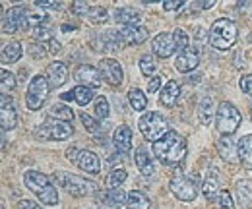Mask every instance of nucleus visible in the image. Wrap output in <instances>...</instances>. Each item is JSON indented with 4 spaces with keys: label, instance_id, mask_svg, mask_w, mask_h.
Listing matches in <instances>:
<instances>
[{
    "label": "nucleus",
    "instance_id": "1",
    "mask_svg": "<svg viewBox=\"0 0 252 209\" xmlns=\"http://www.w3.org/2000/svg\"><path fill=\"white\" fill-rule=\"evenodd\" d=\"M152 149H154V155L163 165L173 167V165H179V163L185 161L189 148H187V140L179 132L171 130L167 136H163L159 142H156L152 146Z\"/></svg>",
    "mask_w": 252,
    "mask_h": 209
},
{
    "label": "nucleus",
    "instance_id": "2",
    "mask_svg": "<svg viewBox=\"0 0 252 209\" xmlns=\"http://www.w3.org/2000/svg\"><path fill=\"white\" fill-rule=\"evenodd\" d=\"M26 188L37 196V200L45 206H57L59 204V190L51 182V179L39 171H28L24 175Z\"/></svg>",
    "mask_w": 252,
    "mask_h": 209
},
{
    "label": "nucleus",
    "instance_id": "3",
    "mask_svg": "<svg viewBox=\"0 0 252 209\" xmlns=\"http://www.w3.org/2000/svg\"><path fill=\"white\" fill-rule=\"evenodd\" d=\"M210 45L218 51H227L231 49L235 43H237V26L235 22L227 20V18H220L212 24V30H210Z\"/></svg>",
    "mask_w": 252,
    "mask_h": 209
},
{
    "label": "nucleus",
    "instance_id": "4",
    "mask_svg": "<svg viewBox=\"0 0 252 209\" xmlns=\"http://www.w3.org/2000/svg\"><path fill=\"white\" fill-rule=\"evenodd\" d=\"M138 126H140V132H142V136L146 138V140H150V142H159L163 136H167L171 130H169V122L167 119L163 117V115H159L156 111H150V113H146V115H142V119L138 122Z\"/></svg>",
    "mask_w": 252,
    "mask_h": 209
},
{
    "label": "nucleus",
    "instance_id": "5",
    "mask_svg": "<svg viewBox=\"0 0 252 209\" xmlns=\"http://www.w3.org/2000/svg\"><path fill=\"white\" fill-rule=\"evenodd\" d=\"M55 180L61 188H64L72 196H90L97 190L95 182L84 179V177H78V175H72V173H66V171L55 173Z\"/></svg>",
    "mask_w": 252,
    "mask_h": 209
},
{
    "label": "nucleus",
    "instance_id": "6",
    "mask_svg": "<svg viewBox=\"0 0 252 209\" xmlns=\"http://www.w3.org/2000/svg\"><path fill=\"white\" fill-rule=\"evenodd\" d=\"M74 134V126L70 122H64V120L53 119V117H47L43 124H39L35 128V136L45 142V140H68L70 136Z\"/></svg>",
    "mask_w": 252,
    "mask_h": 209
},
{
    "label": "nucleus",
    "instance_id": "7",
    "mask_svg": "<svg viewBox=\"0 0 252 209\" xmlns=\"http://www.w3.org/2000/svg\"><path fill=\"white\" fill-rule=\"evenodd\" d=\"M173 196L181 202H194L196 196H198V177H192V175H187V173H177L173 179H171V184H169Z\"/></svg>",
    "mask_w": 252,
    "mask_h": 209
},
{
    "label": "nucleus",
    "instance_id": "8",
    "mask_svg": "<svg viewBox=\"0 0 252 209\" xmlns=\"http://www.w3.org/2000/svg\"><path fill=\"white\" fill-rule=\"evenodd\" d=\"M49 91H51V84L47 80V76L43 74H37L33 76L30 86H28V91H26V105L30 111H39L47 97H49Z\"/></svg>",
    "mask_w": 252,
    "mask_h": 209
},
{
    "label": "nucleus",
    "instance_id": "9",
    "mask_svg": "<svg viewBox=\"0 0 252 209\" xmlns=\"http://www.w3.org/2000/svg\"><path fill=\"white\" fill-rule=\"evenodd\" d=\"M241 111L229 103V101H221L218 107V128H220L221 136H233L237 132V128L241 126Z\"/></svg>",
    "mask_w": 252,
    "mask_h": 209
},
{
    "label": "nucleus",
    "instance_id": "10",
    "mask_svg": "<svg viewBox=\"0 0 252 209\" xmlns=\"http://www.w3.org/2000/svg\"><path fill=\"white\" fill-rule=\"evenodd\" d=\"M90 45L94 51H103V53H117L126 47L121 30H107L103 33H95L90 39Z\"/></svg>",
    "mask_w": 252,
    "mask_h": 209
},
{
    "label": "nucleus",
    "instance_id": "11",
    "mask_svg": "<svg viewBox=\"0 0 252 209\" xmlns=\"http://www.w3.org/2000/svg\"><path fill=\"white\" fill-rule=\"evenodd\" d=\"M28 28V10L24 6L10 8L2 18V31L4 33H16L18 30Z\"/></svg>",
    "mask_w": 252,
    "mask_h": 209
},
{
    "label": "nucleus",
    "instance_id": "12",
    "mask_svg": "<svg viewBox=\"0 0 252 209\" xmlns=\"http://www.w3.org/2000/svg\"><path fill=\"white\" fill-rule=\"evenodd\" d=\"M99 72L103 76V80L111 86H121L125 80V72L123 66L117 62L115 59H103L99 62Z\"/></svg>",
    "mask_w": 252,
    "mask_h": 209
},
{
    "label": "nucleus",
    "instance_id": "13",
    "mask_svg": "<svg viewBox=\"0 0 252 209\" xmlns=\"http://www.w3.org/2000/svg\"><path fill=\"white\" fill-rule=\"evenodd\" d=\"M152 53L159 59H169L173 53H177V43L173 33H159L152 41Z\"/></svg>",
    "mask_w": 252,
    "mask_h": 209
},
{
    "label": "nucleus",
    "instance_id": "14",
    "mask_svg": "<svg viewBox=\"0 0 252 209\" xmlns=\"http://www.w3.org/2000/svg\"><path fill=\"white\" fill-rule=\"evenodd\" d=\"M74 76H76V80L80 82V86H86V88H92V90L99 88V86L103 84V76H101L99 68L90 66V64H80V66L76 68Z\"/></svg>",
    "mask_w": 252,
    "mask_h": 209
},
{
    "label": "nucleus",
    "instance_id": "15",
    "mask_svg": "<svg viewBox=\"0 0 252 209\" xmlns=\"http://www.w3.org/2000/svg\"><path fill=\"white\" fill-rule=\"evenodd\" d=\"M0 124H2L4 132L16 128V124H18L16 105L8 95H0Z\"/></svg>",
    "mask_w": 252,
    "mask_h": 209
},
{
    "label": "nucleus",
    "instance_id": "16",
    "mask_svg": "<svg viewBox=\"0 0 252 209\" xmlns=\"http://www.w3.org/2000/svg\"><path fill=\"white\" fill-rule=\"evenodd\" d=\"M97 198H99V202H103V206H107V208L121 209L123 206H126L128 194L123 192V188H107V190L99 192Z\"/></svg>",
    "mask_w": 252,
    "mask_h": 209
},
{
    "label": "nucleus",
    "instance_id": "17",
    "mask_svg": "<svg viewBox=\"0 0 252 209\" xmlns=\"http://www.w3.org/2000/svg\"><path fill=\"white\" fill-rule=\"evenodd\" d=\"M113 144H115L117 151L123 153V155H126L132 149V130H130V126H126V124L117 126V130L113 132Z\"/></svg>",
    "mask_w": 252,
    "mask_h": 209
},
{
    "label": "nucleus",
    "instance_id": "18",
    "mask_svg": "<svg viewBox=\"0 0 252 209\" xmlns=\"http://www.w3.org/2000/svg\"><path fill=\"white\" fill-rule=\"evenodd\" d=\"M218 151H220L223 161L235 163L239 157V142H235L233 136H221L218 140Z\"/></svg>",
    "mask_w": 252,
    "mask_h": 209
},
{
    "label": "nucleus",
    "instance_id": "19",
    "mask_svg": "<svg viewBox=\"0 0 252 209\" xmlns=\"http://www.w3.org/2000/svg\"><path fill=\"white\" fill-rule=\"evenodd\" d=\"M47 80L51 88H61L64 82L68 80V66L64 62H51L47 68Z\"/></svg>",
    "mask_w": 252,
    "mask_h": 209
},
{
    "label": "nucleus",
    "instance_id": "20",
    "mask_svg": "<svg viewBox=\"0 0 252 209\" xmlns=\"http://www.w3.org/2000/svg\"><path fill=\"white\" fill-rule=\"evenodd\" d=\"M78 167L88 173V175H99L101 173V163H99V157L95 155L94 151L82 149L80 153V159H78Z\"/></svg>",
    "mask_w": 252,
    "mask_h": 209
},
{
    "label": "nucleus",
    "instance_id": "21",
    "mask_svg": "<svg viewBox=\"0 0 252 209\" xmlns=\"http://www.w3.org/2000/svg\"><path fill=\"white\" fill-rule=\"evenodd\" d=\"M198 64H200V57H198V53H196L194 49H189V51L181 53V55L177 57V60H175V68H177L179 72H183V74L196 70Z\"/></svg>",
    "mask_w": 252,
    "mask_h": 209
},
{
    "label": "nucleus",
    "instance_id": "22",
    "mask_svg": "<svg viewBox=\"0 0 252 209\" xmlns=\"http://www.w3.org/2000/svg\"><path fill=\"white\" fill-rule=\"evenodd\" d=\"M115 20H117L119 24H123L125 28H130V26H140L142 14H140L136 8L123 6V8H117V10H115Z\"/></svg>",
    "mask_w": 252,
    "mask_h": 209
},
{
    "label": "nucleus",
    "instance_id": "23",
    "mask_svg": "<svg viewBox=\"0 0 252 209\" xmlns=\"http://www.w3.org/2000/svg\"><path fill=\"white\" fill-rule=\"evenodd\" d=\"M123 39H125L126 45H142L146 39H148V30L144 26H130V28H123Z\"/></svg>",
    "mask_w": 252,
    "mask_h": 209
},
{
    "label": "nucleus",
    "instance_id": "24",
    "mask_svg": "<svg viewBox=\"0 0 252 209\" xmlns=\"http://www.w3.org/2000/svg\"><path fill=\"white\" fill-rule=\"evenodd\" d=\"M136 167L140 169V173L146 177V179H152L154 175H156V169H154V163H152V159H150V153L146 148H138L136 151Z\"/></svg>",
    "mask_w": 252,
    "mask_h": 209
},
{
    "label": "nucleus",
    "instance_id": "25",
    "mask_svg": "<svg viewBox=\"0 0 252 209\" xmlns=\"http://www.w3.org/2000/svg\"><path fill=\"white\" fill-rule=\"evenodd\" d=\"M202 192H204V196H206L208 202H218L221 190H220V179H218L216 171H214L212 175L206 177L204 184H202Z\"/></svg>",
    "mask_w": 252,
    "mask_h": 209
},
{
    "label": "nucleus",
    "instance_id": "26",
    "mask_svg": "<svg viewBox=\"0 0 252 209\" xmlns=\"http://www.w3.org/2000/svg\"><path fill=\"white\" fill-rule=\"evenodd\" d=\"M22 55H24L22 43L20 41H12V43L4 45L0 60H2V64H14V62H18V60L22 59Z\"/></svg>",
    "mask_w": 252,
    "mask_h": 209
},
{
    "label": "nucleus",
    "instance_id": "27",
    "mask_svg": "<svg viewBox=\"0 0 252 209\" xmlns=\"http://www.w3.org/2000/svg\"><path fill=\"white\" fill-rule=\"evenodd\" d=\"M179 95H181L179 84L171 80V82H167V84L163 86V90H161V95H159V101H161V105H165V107H173V105L177 103Z\"/></svg>",
    "mask_w": 252,
    "mask_h": 209
},
{
    "label": "nucleus",
    "instance_id": "28",
    "mask_svg": "<svg viewBox=\"0 0 252 209\" xmlns=\"http://www.w3.org/2000/svg\"><path fill=\"white\" fill-rule=\"evenodd\" d=\"M239 161L247 169H252V134L243 136L239 140Z\"/></svg>",
    "mask_w": 252,
    "mask_h": 209
},
{
    "label": "nucleus",
    "instance_id": "29",
    "mask_svg": "<svg viewBox=\"0 0 252 209\" xmlns=\"http://www.w3.org/2000/svg\"><path fill=\"white\" fill-rule=\"evenodd\" d=\"M150 198L140 192V190H132L128 192V198H126V209H150Z\"/></svg>",
    "mask_w": 252,
    "mask_h": 209
},
{
    "label": "nucleus",
    "instance_id": "30",
    "mask_svg": "<svg viewBox=\"0 0 252 209\" xmlns=\"http://www.w3.org/2000/svg\"><path fill=\"white\" fill-rule=\"evenodd\" d=\"M128 101H130V107L134 111H146V107H148V97L138 88H132L128 91Z\"/></svg>",
    "mask_w": 252,
    "mask_h": 209
},
{
    "label": "nucleus",
    "instance_id": "31",
    "mask_svg": "<svg viewBox=\"0 0 252 209\" xmlns=\"http://www.w3.org/2000/svg\"><path fill=\"white\" fill-rule=\"evenodd\" d=\"M72 95H74V101L78 103V105H82V107H86V105H90L92 101H94V90L92 88H86V86H76L74 90H72Z\"/></svg>",
    "mask_w": 252,
    "mask_h": 209
},
{
    "label": "nucleus",
    "instance_id": "32",
    "mask_svg": "<svg viewBox=\"0 0 252 209\" xmlns=\"http://www.w3.org/2000/svg\"><path fill=\"white\" fill-rule=\"evenodd\" d=\"M198 117H200V122L202 124H210L212 122V117H214V99L212 97H204L200 101V107H198Z\"/></svg>",
    "mask_w": 252,
    "mask_h": 209
},
{
    "label": "nucleus",
    "instance_id": "33",
    "mask_svg": "<svg viewBox=\"0 0 252 209\" xmlns=\"http://www.w3.org/2000/svg\"><path fill=\"white\" fill-rule=\"evenodd\" d=\"M237 196L239 202L243 206H251L252 204V180H241L237 182Z\"/></svg>",
    "mask_w": 252,
    "mask_h": 209
},
{
    "label": "nucleus",
    "instance_id": "34",
    "mask_svg": "<svg viewBox=\"0 0 252 209\" xmlns=\"http://www.w3.org/2000/svg\"><path fill=\"white\" fill-rule=\"evenodd\" d=\"M156 70H158V62H156V57L154 55H150V53H146V55H142V59H140V72L144 74V76H154L156 74Z\"/></svg>",
    "mask_w": 252,
    "mask_h": 209
},
{
    "label": "nucleus",
    "instance_id": "35",
    "mask_svg": "<svg viewBox=\"0 0 252 209\" xmlns=\"http://www.w3.org/2000/svg\"><path fill=\"white\" fill-rule=\"evenodd\" d=\"M53 33H55V31H53V28H51L49 24H43V26L32 30L33 39H35L37 43H51V41H53Z\"/></svg>",
    "mask_w": 252,
    "mask_h": 209
},
{
    "label": "nucleus",
    "instance_id": "36",
    "mask_svg": "<svg viewBox=\"0 0 252 209\" xmlns=\"http://www.w3.org/2000/svg\"><path fill=\"white\" fill-rule=\"evenodd\" d=\"M0 78H2V80H0V90H2V95H8L10 91L16 88V76H14L10 70H6V68H4V70L0 72Z\"/></svg>",
    "mask_w": 252,
    "mask_h": 209
},
{
    "label": "nucleus",
    "instance_id": "37",
    "mask_svg": "<svg viewBox=\"0 0 252 209\" xmlns=\"http://www.w3.org/2000/svg\"><path fill=\"white\" fill-rule=\"evenodd\" d=\"M49 117L59 119V120H64V122H70V120H74V113H72V111H70L66 105H55V107H51Z\"/></svg>",
    "mask_w": 252,
    "mask_h": 209
},
{
    "label": "nucleus",
    "instance_id": "38",
    "mask_svg": "<svg viewBox=\"0 0 252 209\" xmlns=\"http://www.w3.org/2000/svg\"><path fill=\"white\" fill-rule=\"evenodd\" d=\"M88 20H90L92 24H105V22L109 20V12H107V8H103V6H92V10H90V14H88Z\"/></svg>",
    "mask_w": 252,
    "mask_h": 209
},
{
    "label": "nucleus",
    "instance_id": "39",
    "mask_svg": "<svg viewBox=\"0 0 252 209\" xmlns=\"http://www.w3.org/2000/svg\"><path fill=\"white\" fill-rule=\"evenodd\" d=\"M126 177H128V173H126L123 167H121V169H113V171H111V175L107 177V184H109V188H121V184L126 180Z\"/></svg>",
    "mask_w": 252,
    "mask_h": 209
},
{
    "label": "nucleus",
    "instance_id": "40",
    "mask_svg": "<svg viewBox=\"0 0 252 209\" xmlns=\"http://www.w3.org/2000/svg\"><path fill=\"white\" fill-rule=\"evenodd\" d=\"M82 122H84V126H86V130L90 132V134H94V136H99L101 132H103V126L99 124V120H95L94 117H90L88 113H82Z\"/></svg>",
    "mask_w": 252,
    "mask_h": 209
},
{
    "label": "nucleus",
    "instance_id": "41",
    "mask_svg": "<svg viewBox=\"0 0 252 209\" xmlns=\"http://www.w3.org/2000/svg\"><path fill=\"white\" fill-rule=\"evenodd\" d=\"M173 35H175V43H177V53L181 55V53L189 51V35H187V31L175 30L173 31Z\"/></svg>",
    "mask_w": 252,
    "mask_h": 209
},
{
    "label": "nucleus",
    "instance_id": "42",
    "mask_svg": "<svg viewBox=\"0 0 252 209\" xmlns=\"http://www.w3.org/2000/svg\"><path fill=\"white\" fill-rule=\"evenodd\" d=\"M109 111H111V107H109L107 97H97V101H95V117L97 119H107Z\"/></svg>",
    "mask_w": 252,
    "mask_h": 209
},
{
    "label": "nucleus",
    "instance_id": "43",
    "mask_svg": "<svg viewBox=\"0 0 252 209\" xmlns=\"http://www.w3.org/2000/svg\"><path fill=\"white\" fill-rule=\"evenodd\" d=\"M43 24H47V16L41 12H30L28 10V28H32V30H35V28H39V26H43Z\"/></svg>",
    "mask_w": 252,
    "mask_h": 209
},
{
    "label": "nucleus",
    "instance_id": "44",
    "mask_svg": "<svg viewBox=\"0 0 252 209\" xmlns=\"http://www.w3.org/2000/svg\"><path fill=\"white\" fill-rule=\"evenodd\" d=\"M45 49H47V47H45V43H37V41H35V43L30 45L28 53L32 55L33 59H43V57L47 55V51H45Z\"/></svg>",
    "mask_w": 252,
    "mask_h": 209
},
{
    "label": "nucleus",
    "instance_id": "45",
    "mask_svg": "<svg viewBox=\"0 0 252 209\" xmlns=\"http://www.w3.org/2000/svg\"><path fill=\"white\" fill-rule=\"evenodd\" d=\"M218 206H220V209H235L233 198H231V194H229V192L221 190L220 198H218Z\"/></svg>",
    "mask_w": 252,
    "mask_h": 209
},
{
    "label": "nucleus",
    "instance_id": "46",
    "mask_svg": "<svg viewBox=\"0 0 252 209\" xmlns=\"http://www.w3.org/2000/svg\"><path fill=\"white\" fill-rule=\"evenodd\" d=\"M90 10H92V6L88 4V2H74L72 4V12L76 14V16H86L88 18V14H90Z\"/></svg>",
    "mask_w": 252,
    "mask_h": 209
},
{
    "label": "nucleus",
    "instance_id": "47",
    "mask_svg": "<svg viewBox=\"0 0 252 209\" xmlns=\"http://www.w3.org/2000/svg\"><path fill=\"white\" fill-rule=\"evenodd\" d=\"M239 86H241L243 93H247L252 99V74H245V76L239 80Z\"/></svg>",
    "mask_w": 252,
    "mask_h": 209
},
{
    "label": "nucleus",
    "instance_id": "48",
    "mask_svg": "<svg viewBox=\"0 0 252 209\" xmlns=\"http://www.w3.org/2000/svg\"><path fill=\"white\" fill-rule=\"evenodd\" d=\"M37 8H43V10H59L61 8V2L57 0H33Z\"/></svg>",
    "mask_w": 252,
    "mask_h": 209
},
{
    "label": "nucleus",
    "instance_id": "49",
    "mask_svg": "<svg viewBox=\"0 0 252 209\" xmlns=\"http://www.w3.org/2000/svg\"><path fill=\"white\" fill-rule=\"evenodd\" d=\"M183 6H185L183 0H165V2H163V10H167V12L179 10V8H183Z\"/></svg>",
    "mask_w": 252,
    "mask_h": 209
},
{
    "label": "nucleus",
    "instance_id": "50",
    "mask_svg": "<svg viewBox=\"0 0 252 209\" xmlns=\"http://www.w3.org/2000/svg\"><path fill=\"white\" fill-rule=\"evenodd\" d=\"M159 88H161V78L159 76H152L148 80V91L150 93H156V91H159Z\"/></svg>",
    "mask_w": 252,
    "mask_h": 209
},
{
    "label": "nucleus",
    "instance_id": "51",
    "mask_svg": "<svg viewBox=\"0 0 252 209\" xmlns=\"http://www.w3.org/2000/svg\"><path fill=\"white\" fill-rule=\"evenodd\" d=\"M80 153H82V149H78V148H70V149L66 151V157H68V161H72V163H76V165H78Z\"/></svg>",
    "mask_w": 252,
    "mask_h": 209
},
{
    "label": "nucleus",
    "instance_id": "52",
    "mask_svg": "<svg viewBox=\"0 0 252 209\" xmlns=\"http://www.w3.org/2000/svg\"><path fill=\"white\" fill-rule=\"evenodd\" d=\"M18 209H41V206L37 202H33V200H22L18 204Z\"/></svg>",
    "mask_w": 252,
    "mask_h": 209
},
{
    "label": "nucleus",
    "instance_id": "53",
    "mask_svg": "<svg viewBox=\"0 0 252 209\" xmlns=\"http://www.w3.org/2000/svg\"><path fill=\"white\" fill-rule=\"evenodd\" d=\"M194 6H196V8H200V10H210V8H214V6H216V2H214V0H202V2H196Z\"/></svg>",
    "mask_w": 252,
    "mask_h": 209
},
{
    "label": "nucleus",
    "instance_id": "54",
    "mask_svg": "<svg viewBox=\"0 0 252 209\" xmlns=\"http://www.w3.org/2000/svg\"><path fill=\"white\" fill-rule=\"evenodd\" d=\"M51 53H61V43H57V41H51V49H49Z\"/></svg>",
    "mask_w": 252,
    "mask_h": 209
},
{
    "label": "nucleus",
    "instance_id": "55",
    "mask_svg": "<svg viewBox=\"0 0 252 209\" xmlns=\"http://www.w3.org/2000/svg\"><path fill=\"white\" fill-rule=\"evenodd\" d=\"M64 101H68V99H74V95H72V91H68V93H64L63 95Z\"/></svg>",
    "mask_w": 252,
    "mask_h": 209
}]
</instances>
